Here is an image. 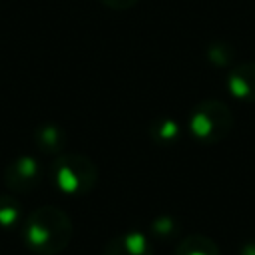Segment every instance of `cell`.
<instances>
[{
    "label": "cell",
    "instance_id": "cell-1",
    "mask_svg": "<svg viewBox=\"0 0 255 255\" xmlns=\"http://www.w3.org/2000/svg\"><path fill=\"white\" fill-rule=\"evenodd\" d=\"M24 241L38 255H58L64 251L74 235L70 215L56 205H42L34 209L24 223Z\"/></svg>",
    "mask_w": 255,
    "mask_h": 255
},
{
    "label": "cell",
    "instance_id": "cell-2",
    "mask_svg": "<svg viewBox=\"0 0 255 255\" xmlns=\"http://www.w3.org/2000/svg\"><path fill=\"white\" fill-rule=\"evenodd\" d=\"M52 181L64 195H86L98 181V167L88 155L64 151L52 163Z\"/></svg>",
    "mask_w": 255,
    "mask_h": 255
},
{
    "label": "cell",
    "instance_id": "cell-3",
    "mask_svg": "<svg viewBox=\"0 0 255 255\" xmlns=\"http://www.w3.org/2000/svg\"><path fill=\"white\" fill-rule=\"evenodd\" d=\"M233 128L231 110L219 100L199 102L187 120L189 133L201 143H217L229 135Z\"/></svg>",
    "mask_w": 255,
    "mask_h": 255
},
{
    "label": "cell",
    "instance_id": "cell-4",
    "mask_svg": "<svg viewBox=\"0 0 255 255\" xmlns=\"http://www.w3.org/2000/svg\"><path fill=\"white\" fill-rule=\"evenodd\" d=\"M42 165L32 155H18L4 169V183L16 193H28L42 181Z\"/></svg>",
    "mask_w": 255,
    "mask_h": 255
},
{
    "label": "cell",
    "instance_id": "cell-5",
    "mask_svg": "<svg viewBox=\"0 0 255 255\" xmlns=\"http://www.w3.org/2000/svg\"><path fill=\"white\" fill-rule=\"evenodd\" d=\"M102 255H153V245L143 231L131 229L114 235Z\"/></svg>",
    "mask_w": 255,
    "mask_h": 255
},
{
    "label": "cell",
    "instance_id": "cell-6",
    "mask_svg": "<svg viewBox=\"0 0 255 255\" xmlns=\"http://www.w3.org/2000/svg\"><path fill=\"white\" fill-rule=\"evenodd\" d=\"M227 92L243 104H255V62H243L227 74Z\"/></svg>",
    "mask_w": 255,
    "mask_h": 255
},
{
    "label": "cell",
    "instance_id": "cell-7",
    "mask_svg": "<svg viewBox=\"0 0 255 255\" xmlns=\"http://www.w3.org/2000/svg\"><path fill=\"white\" fill-rule=\"evenodd\" d=\"M34 145L42 151V153H52V155H60L64 153L66 147V131L56 126V124H42L36 128L34 135Z\"/></svg>",
    "mask_w": 255,
    "mask_h": 255
},
{
    "label": "cell",
    "instance_id": "cell-8",
    "mask_svg": "<svg viewBox=\"0 0 255 255\" xmlns=\"http://www.w3.org/2000/svg\"><path fill=\"white\" fill-rule=\"evenodd\" d=\"M173 255H219V247L203 233H189L177 243Z\"/></svg>",
    "mask_w": 255,
    "mask_h": 255
},
{
    "label": "cell",
    "instance_id": "cell-9",
    "mask_svg": "<svg viewBox=\"0 0 255 255\" xmlns=\"http://www.w3.org/2000/svg\"><path fill=\"white\" fill-rule=\"evenodd\" d=\"M149 135L157 143H171L179 137V124L171 118H157L149 124Z\"/></svg>",
    "mask_w": 255,
    "mask_h": 255
},
{
    "label": "cell",
    "instance_id": "cell-10",
    "mask_svg": "<svg viewBox=\"0 0 255 255\" xmlns=\"http://www.w3.org/2000/svg\"><path fill=\"white\" fill-rule=\"evenodd\" d=\"M22 217L20 203L12 195H0V229L12 231Z\"/></svg>",
    "mask_w": 255,
    "mask_h": 255
},
{
    "label": "cell",
    "instance_id": "cell-11",
    "mask_svg": "<svg viewBox=\"0 0 255 255\" xmlns=\"http://www.w3.org/2000/svg\"><path fill=\"white\" fill-rule=\"evenodd\" d=\"M151 229H153V233H155V235L171 237V235L175 233L177 225H175V221H173L169 215H161V217H157V219L151 223Z\"/></svg>",
    "mask_w": 255,
    "mask_h": 255
},
{
    "label": "cell",
    "instance_id": "cell-12",
    "mask_svg": "<svg viewBox=\"0 0 255 255\" xmlns=\"http://www.w3.org/2000/svg\"><path fill=\"white\" fill-rule=\"evenodd\" d=\"M106 8H112V10H129L135 6L137 0H100Z\"/></svg>",
    "mask_w": 255,
    "mask_h": 255
},
{
    "label": "cell",
    "instance_id": "cell-13",
    "mask_svg": "<svg viewBox=\"0 0 255 255\" xmlns=\"http://www.w3.org/2000/svg\"><path fill=\"white\" fill-rule=\"evenodd\" d=\"M239 255H255V241H249V243L241 245Z\"/></svg>",
    "mask_w": 255,
    "mask_h": 255
}]
</instances>
